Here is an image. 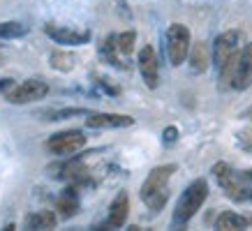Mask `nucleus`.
Returning <instances> with one entry per match:
<instances>
[{
    "label": "nucleus",
    "mask_w": 252,
    "mask_h": 231,
    "mask_svg": "<svg viewBox=\"0 0 252 231\" xmlns=\"http://www.w3.org/2000/svg\"><path fill=\"white\" fill-rule=\"evenodd\" d=\"M176 171V164H162L155 167L148 176H146L144 185H141V201L151 208L153 213H160L169 201V178Z\"/></svg>",
    "instance_id": "nucleus-1"
},
{
    "label": "nucleus",
    "mask_w": 252,
    "mask_h": 231,
    "mask_svg": "<svg viewBox=\"0 0 252 231\" xmlns=\"http://www.w3.org/2000/svg\"><path fill=\"white\" fill-rule=\"evenodd\" d=\"M208 197V183L204 178H197L194 183L188 185V190L181 194V199L176 203L174 210V222L176 224H185L190 222L192 217L197 215V210L204 206V201Z\"/></svg>",
    "instance_id": "nucleus-2"
},
{
    "label": "nucleus",
    "mask_w": 252,
    "mask_h": 231,
    "mask_svg": "<svg viewBox=\"0 0 252 231\" xmlns=\"http://www.w3.org/2000/svg\"><path fill=\"white\" fill-rule=\"evenodd\" d=\"M190 30L183 23H174L167 30V56L174 67H181L190 56Z\"/></svg>",
    "instance_id": "nucleus-3"
},
{
    "label": "nucleus",
    "mask_w": 252,
    "mask_h": 231,
    "mask_svg": "<svg viewBox=\"0 0 252 231\" xmlns=\"http://www.w3.org/2000/svg\"><path fill=\"white\" fill-rule=\"evenodd\" d=\"M46 92H49V84L44 79H28L5 92V97L9 104H31V102L44 100Z\"/></svg>",
    "instance_id": "nucleus-4"
},
{
    "label": "nucleus",
    "mask_w": 252,
    "mask_h": 231,
    "mask_svg": "<svg viewBox=\"0 0 252 231\" xmlns=\"http://www.w3.org/2000/svg\"><path fill=\"white\" fill-rule=\"evenodd\" d=\"M86 146V134L81 130H67V132H58L46 141V150L51 155L65 157V155H74Z\"/></svg>",
    "instance_id": "nucleus-5"
},
{
    "label": "nucleus",
    "mask_w": 252,
    "mask_h": 231,
    "mask_svg": "<svg viewBox=\"0 0 252 231\" xmlns=\"http://www.w3.org/2000/svg\"><path fill=\"white\" fill-rule=\"evenodd\" d=\"M44 32L54 42H58V44L81 46L91 42V32L88 30H77V28H67V26H54V23H49V26H44Z\"/></svg>",
    "instance_id": "nucleus-6"
},
{
    "label": "nucleus",
    "mask_w": 252,
    "mask_h": 231,
    "mask_svg": "<svg viewBox=\"0 0 252 231\" xmlns=\"http://www.w3.org/2000/svg\"><path fill=\"white\" fill-rule=\"evenodd\" d=\"M238 39H241V35H238L236 30L218 35V39L213 42V65L218 69H220L222 65L238 51Z\"/></svg>",
    "instance_id": "nucleus-7"
},
{
    "label": "nucleus",
    "mask_w": 252,
    "mask_h": 231,
    "mask_svg": "<svg viewBox=\"0 0 252 231\" xmlns=\"http://www.w3.org/2000/svg\"><path fill=\"white\" fill-rule=\"evenodd\" d=\"M86 125L93 130H116V127H132L134 118L125 114H91L86 118Z\"/></svg>",
    "instance_id": "nucleus-8"
},
{
    "label": "nucleus",
    "mask_w": 252,
    "mask_h": 231,
    "mask_svg": "<svg viewBox=\"0 0 252 231\" xmlns=\"http://www.w3.org/2000/svg\"><path fill=\"white\" fill-rule=\"evenodd\" d=\"M139 72L148 88H158V56L151 44H146L139 51Z\"/></svg>",
    "instance_id": "nucleus-9"
},
{
    "label": "nucleus",
    "mask_w": 252,
    "mask_h": 231,
    "mask_svg": "<svg viewBox=\"0 0 252 231\" xmlns=\"http://www.w3.org/2000/svg\"><path fill=\"white\" fill-rule=\"evenodd\" d=\"M250 84H252V42L241 51L236 79H234V88H236V90H245Z\"/></svg>",
    "instance_id": "nucleus-10"
},
{
    "label": "nucleus",
    "mask_w": 252,
    "mask_h": 231,
    "mask_svg": "<svg viewBox=\"0 0 252 231\" xmlns=\"http://www.w3.org/2000/svg\"><path fill=\"white\" fill-rule=\"evenodd\" d=\"M127 210H130V199H127V192H121L111 201L109 206V227H123L125 220H127Z\"/></svg>",
    "instance_id": "nucleus-11"
},
{
    "label": "nucleus",
    "mask_w": 252,
    "mask_h": 231,
    "mask_svg": "<svg viewBox=\"0 0 252 231\" xmlns=\"http://www.w3.org/2000/svg\"><path fill=\"white\" fill-rule=\"evenodd\" d=\"M56 210H58V217H63V220H69V217L77 215L79 213V197H77V190H74V187H67V190L58 197Z\"/></svg>",
    "instance_id": "nucleus-12"
},
{
    "label": "nucleus",
    "mask_w": 252,
    "mask_h": 231,
    "mask_svg": "<svg viewBox=\"0 0 252 231\" xmlns=\"http://www.w3.org/2000/svg\"><path fill=\"white\" fill-rule=\"evenodd\" d=\"M208 62H211V51H208L206 42H194V44L190 46V67H192V72H197V74L206 72Z\"/></svg>",
    "instance_id": "nucleus-13"
},
{
    "label": "nucleus",
    "mask_w": 252,
    "mask_h": 231,
    "mask_svg": "<svg viewBox=\"0 0 252 231\" xmlns=\"http://www.w3.org/2000/svg\"><path fill=\"white\" fill-rule=\"evenodd\" d=\"M250 224V220L243 215H238V213H231V210H224L218 220H215V227L222 231H236V229H245Z\"/></svg>",
    "instance_id": "nucleus-14"
},
{
    "label": "nucleus",
    "mask_w": 252,
    "mask_h": 231,
    "mask_svg": "<svg viewBox=\"0 0 252 231\" xmlns=\"http://www.w3.org/2000/svg\"><path fill=\"white\" fill-rule=\"evenodd\" d=\"M56 222H58V215L54 210H37V213L28 215L26 227L28 229H54Z\"/></svg>",
    "instance_id": "nucleus-15"
},
{
    "label": "nucleus",
    "mask_w": 252,
    "mask_h": 231,
    "mask_svg": "<svg viewBox=\"0 0 252 231\" xmlns=\"http://www.w3.org/2000/svg\"><path fill=\"white\" fill-rule=\"evenodd\" d=\"M238 58H241V51L231 56L229 60L220 67V86L222 88H234V79H236V69H238Z\"/></svg>",
    "instance_id": "nucleus-16"
},
{
    "label": "nucleus",
    "mask_w": 252,
    "mask_h": 231,
    "mask_svg": "<svg viewBox=\"0 0 252 231\" xmlns=\"http://www.w3.org/2000/svg\"><path fill=\"white\" fill-rule=\"evenodd\" d=\"M28 32V28L19 21H2L0 23V39H16L23 37Z\"/></svg>",
    "instance_id": "nucleus-17"
},
{
    "label": "nucleus",
    "mask_w": 252,
    "mask_h": 231,
    "mask_svg": "<svg viewBox=\"0 0 252 231\" xmlns=\"http://www.w3.org/2000/svg\"><path fill=\"white\" fill-rule=\"evenodd\" d=\"M51 67L58 69V72H69L74 67V56L69 51H54L51 54Z\"/></svg>",
    "instance_id": "nucleus-18"
},
{
    "label": "nucleus",
    "mask_w": 252,
    "mask_h": 231,
    "mask_svg": "<svg viewBox=\"0 0 252 231\" xmlns=\"http://www.w3.org/2000/svg\"><path fill=\"white\" fill-rule=\"evenodd\" d=\"M211 173H213L215 180L220 183V187H224V185H229L231 180H234L231 167L227 164V162H218V164H213V169H211Z\"/></svg>",
    "instance_id": "nucleus-19"
},
{
    "label": "nucleus",
    "mask_w": 252,
    "mask_h": 231,
    "mask_svg": "<svg viewBox=\"0 0 252 231\" xmlns=\"http://www.w3.org/2000/svg\"><path fill=\"white\" fill-rule=\"evenodd\" d=\"M134 42H137V32L134 30L121 32V35H118V51L125 56L132 54V51H134Z\"/></svg>",
    "instance_id": "nucleus-20"
},
{
    "label": "nucleus",
    "mask_w": 252,
    "mask_h": 231,
    "mask_svg": "<svg viewBox=\"0 0 252 231\" xmlns=\"http://www.w3.org/2000/svg\"><path fill=\"white\" fill-rule=\"evenodd\" d=\"M176 139H178V127H174V125L162 132V141H164V144H174Z\"/></svg>",
    "instance_id": "nucleus-21"
},
{
    "label": "nucleus",
    "mask_w": 252,
    "mask_h": 231,
    "mask_svg": "<svg viewBox=\"0 0 252 231\" xmlns=\"http://www.w3.org/2000/svg\"><path fill=\"white\" fill-rule=\"evenodd\" d=\"M14 88V81L12 79H0V92H7Z\"/></svg>",
    "instance_id": "nucleus-22"
},
{
    "label": "nucleus",
    "mask_w": 252,
    "mask_h": 231,
    "mask_svg": "<svg viewBox=\"0 0 252 231\" xmlns=\"http://www.w3.org/2000/svg\"><path fill=\"white\" fill-rule=\"evenodd\" d=\"M241 118H245V120H252V107H250V109H245L243 114H241Z\"/></svg>",
    "instance_id": "nucleus-23"
},
{
    "label": "nucleus",
    "mask_w": 252,
    "mask_h": 231,
    "mask_svg": "<svg viewBox=\"0 0 252 231\" xmlns=\"http://www.w3.org/2000/svg\"><path fill=\"white\" fill-rule=\"evenodd\" d=\"M245 178H250V180H252V171H248V173H245Z\"/></svg>",
    "instance_id": "nucleus-24"
},
{
    "label": "nucleus",
    "mask_w": 252,
    "mask_h": 231,
    "mask_svg": "<svg viewBox=\"0 0 252 231\" xmlns=\"http://www.w3.org/2000/svg\"><path fill=\"white\" fill-rule=\"evenodd\" d=\"M250 201H252V192H250Z\"/></svg>",
    "instance_id": "nucleus-25"
}]
</instances>
